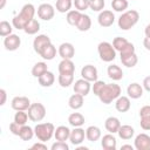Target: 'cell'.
<instances>
[{
	"label": "cell",
	"mask_w": 150,
	"mask_h": 150,
	"mask_svg": "<svg viewBox=\"0 0 150 150\" xmlns=\"http://www.w3.org/2000/svg\"><path fill=\"white\" fill-rule=\"evenodd\" d=\"M35 15V7L32 4H26L21 8L20 13L15 15L12 20V25L16 29H23L33 19Z\"/></svg>",
	"instance_id": "1"
},
{
	"label": "cell",
	"mask_w": 150,
	"mask_h": 150,
	"mask_svg": "<svg viewBox=\"0 0 150 150\" xmlns=\"http://www.w3.org/2000/svg\"><path fill=\"white\" fill-rule=\"evenodd\" d=\"M121 87L116 83H105L102 91L98 95V98L104 104H110L112 101H116L121 96Z\"/></svg>",
	"instance_id": "2"
},
{
	"label": "cell",
	"mask_w": 150,
	"mask_h": 150,
	"mask_svg": "<svg viewBox=\"0 0 150 150\" xmlns=\"http://www.w3.org/2000/svg\"><path fill=\"white\" fill-rule=\"evenodd\" d=\"M138 20H139V13L135 9H129L121 14V16L118 18L117 25H118L120 29L129 30L138 22Z\"/></svg>",
	"instance_id": "3"
},
{
	"label": "cell",
	"mask_w": 150,
	"mask_h": 150,
	"mask_svg": "<svg viewBox=\"0 0 150 150\" xmlns=\"http://www.w3.org/2000/svg\"><path fill=\"white\" fill-rule=\"evenodd\" d=\"M35 136L39 141L41 142H47L49 141L55 132V127L53 123L47 122V123H38L34 128Z\"/></svg>",
	"instance_id": "4"
},
{
	"label": "cell",
	"mask_w": 150,
	"mask_h": 150,
	"mask_svg": "<svg viewBox=\"0 0 150 150\" xmlns=\"http://www.w3.org/2000/svg\"><path fill=\"white\" fill-rule=\"evenodd\" d=\"M97 52L100 55V59L104 62H111L116 57V49L110 42L102 41L97 46Z\"/></svg>",
	"instance_id": "5"
},
{
	"label": "cell",
	"mask_w": 150,
	"mask_h": 150,
	"mask_svg": "<svg viewBox=\"0 0 150 150\" xmlns=\"http://www.w3.org/2000/svg\"><path fill=\"white\" fill-rule=\"evenodd\" d=\"M46 116V108L42 103H32L28 108V117L33 122H40Z\"/></svg>",
	"instance_id": "6"
},
{
	"label": "cell",
	"mask_w": 150,
	"mask_h": 150,
	"mask_svg": "<svg viewBox=\"0 0 150 150\" xmlns=\"http://www.w3.org/2000/svg\"><path fill=\"white\" fill-rule=\"evenodd\" d=\"M54 14H55V7L50 4L45 2V4H41L38 7V16L41 20L49 21L54 18Z\"/></svg>",
	"instance_id": "7"
},
{
	"label": "cell",
	"mask_w": 150,
	"mask_h": 150,
	"mask_svg": "<svg viewBox=\"0 0 150 150\" xmlns=\"http://www.w3.org/2000/svg\"><path fill=\"white\" fill-rule=\"evenodd\" d=\"M50 43H52V41H50V39H49L48 35L40 34V35H38L34 39V41H33V48H34L35 53H38L40 55L43 52V49L46 47H48Z\"/></svg>",
	"instance_id": "8"
},
{
	"label": "cell",
	"mask_w": 150,
	"mask_h": 150,
	"mask_svg": "<svg viewBox=\"0 0 150 150\" xmlns=\"http://www.w3.org/2000/svg\"><path fill=\"white\" fill-rule=\"evenodd\" d=\"M97 21L101 27H110L115 22V15L111 11L104 9V11L100 12V14L97 16Z\"/></svg>",
	"instance_id": "9"
},
{
	"label": "cell",
	"mask_w": 150,
	"mask_h": 150,
	"mask_svg": "<svg viewBox=\"0 0 150 150\" xmlns=\"http://www.w3.org/2000/svg\"><path fill=\"white\" fill-rule=\"evenodd\" d=\"M81 76H82V79H84L89 82H95V81H97L98 73H97V69L95 66L86 64L81 69Z\"/></svg>",
	"instance_id": "10"
},
{
	"label": "cell",
	"mask_w": 150,
	"mask_h": 150,
	"mask_svg": "<svg viewBox=\"0 0 150 150\" xmlns=\"http://www.w3.org/2000/svg\"><path fill=\"white\" fill-rule=\"evenodd\" d=\"M134 146L136 150H150V136L142 132L135 137Z\"/></svg>",
	"instance_id": "11"
},
{
	"label": "cell",
	"mask_w": 150,
	"mask_h": 150,
	"mask_svg": "<svg viewBox=\"0 0 150 150\" xmlns=\"http://www.w3.org/2000/svg\"><path fill=\"white\" fill-rule=\"evenodd\" d=\"M21 45V39L16 34H9L4 39V46L7 50L14 52Z\"/></svg>",
	"instance_id": "12"
},
{
	"label": "cell",
	"mask_w": 150,
	"mask_h": 150,
	"mask_svg": "<svg viewBox=\"0 0 150 150\" xmlns=\"http://www.w3.org/2000/svg\"><path fill=\"white\" fill-rule=\"evenodd\" d=\"M74 93L76 94H80L82 96H87L91 89V84L89 81L84 80V79H80V80H76L75 83H74Z\"/></svg>",
	"instance_id": "13"
},
{
	"label": "cell",
	"mask_w": 150,
	"mask_h": 150,
	"mask_svg": "<svg viewBox=\"0 0 150 150\" xmlns=\"http://www.w3.org/2000/svg\"><path fill=\"white\" fill-rule=\"evenodd\" d=\"M30 104L32 103H30L29 98L26 97V96H15L11 102V105L15 111H18V110H28Z\"/></svg>",
	"instance_id": "14"
},
{
	"label": "cell",
	"mask_w": 150,
	"mask_h": 150,
	"mask_svg": "<svg viewBox=\"0 0 150 150\" xmlns=\"http://www.w3.org/2000/svg\"><path fill=\"white\" fill-rule=\"evenodd\" d=\"M84 137H86V131L81 128V127H76L74 128L71 131H70V136H69V141L73 145L77 146L80 145L83 141H84Z\"/></svg>",
	"instance_id": "15"
},
{
	"label": "cell",
	"mask_w": 150,
	"mask_h": 150,
	"mask_svg": "<svg viewBox=\"0 0 150 150\" xmlns=\"http://www.w3.org/2000/svg\"><path fill=\"white\" fill-rule=\"evenodd\" d=\"M57 53L62 59H73L75 55V48L70 42H63L59 46Z\"/></svg>",
	"instance_id": "16"
},
{
	"label": "cell",
	"mask_w": 150,
	"mask_h": 150,
	"mask_svg": "<svg viewBox=\"0 0 150 150\" xmlns=\"http://www.w3.org/2000/svg\"><path fill=\"white\" fill-rule=\"evenodd\" d=\"M127 94L130 98H134V100H137L139 97H142L143 95V86H141L139 83L137 82H132L128 86L127 88Z\"/></svg>",
	"instance_id": "17"
},
{
	"label": "cell",
	"mask_w": 150,
	"mask_h": 150,
	"mask_svg": "<svg viewBox=\"0 0 150 150\" xmlns=\"http://www.w3.org/2000/svg\"><path fill=\"white\" fill-rule=\"evenodd\" d=\"M101 146L104 150H115L117 146V141L114 136V134H107L101 139Z\"/></svg>",
	"instance_id": "18"
},
{
	"label": "cell",
	"mask_w": 150,
	"mask_h": 150,
	"mask_svg": "<svg viewBox=\"0 0 150 150\" xmlns=\"http://www.w3.org/2000/svg\"><path fill=\"white\" fill-rule=\"evenodd\" d=\"M57 69L60 74H74L75 64L71 61V59H62V61L59 63Z\"/></svg>",
	"instance_id": "19"
},
{
	"label": "cell",
	"mask_w": 150,
	"mask_h": 150,
	"mask_svg": "<svg viewBox=\"0 0 150 150\" xmlns=\"http://www.w3.org/2000/svg\"><path fill=\"white\" fill-rule=\"evenodd\" d=\"M131 107V103H130V97L129 96H120L116 98V102H115V108L117 111L120 112H127Z\"/></svg>",
	"instance_id": "20"
},
{
	"label": "cell",
	"mask_w": 150,
	"mask_h": 150,
	"mask_svg": "<svg viewBox=\"0 0 150 150\" xmlns=\"http://www.w3.org/2000/svg\"><path fill=\"white\" fill-rule=\"evenodd\" d=\"M121 125H122V124H121L120 120H118L117 117H115V116L108 117V118L105 120V122H104V127H105L107 131H109L110 134H116V132L118 131V129H120Z\"/></svg>",
	"instance_id": "21"
},
{
	"label": "cell",
	"mask_w": 150,
	"mask_h": 150,
	"mask_svg": "<svg viewBox=\"0 0 150 150\" xmlns=\"http://www.w3.org/2000/svg\"><path fill=\"white\" fill-rule=\"evenodd\" d=\"M70 129L66 125H60L55 129V132H54V137L56 141H61V142H66L69 139V136H70Z\"/></svg>",
	"instance_id": "22"
},
{
	"label": "cell",
	"mask_w": 150,
	"mask_h": 150,
	"mask_svg": "<svg viewBox=\"0 0 150 150\" xmlns=\"http://www.w3.org/2000/svg\"><path fill=\"white\" fill-rule=\"evenodd\" d=\"M107 74L112 81H120L123 79V70L117 64H110L107 69Z\"/></svg>",
	"instance_id": "23"
},
{
	"label": "cell",
	"mask_w": 150,
	"mask_h": 150,
	"mask_svg": "<svg viewBox=\"0 0 150 150\" xmlns=\"http://www.w3.org/2000/svg\"><path fill=\"white\" fill-rule=\"evenodd\" d=\"M101 129L96 125H90L86 129V138L90 142H96L101 138Z\"/></svg>",
	"instance_id": "24"
},
{
	"label": "cell",
	"mask_w": 150,
	"mask_h": 150,
	"mask_svg": "<svg viewBox=\"0 0 150 150\" xmlns=\"http://www.w3.org/2000/svg\"><path fill=\"white\" fill-rule=\"evenodd\" d=\"M91 27V19L89 15L87 14H81V18L76 25V28L80 30V32H87L89 30Z\"/></svg>",
	"instance_id": "25"
},
{
	"label": "cell",
	"mask_w": 150,
	"mask_h": 150,
	"mask_svg": "<svg viewBox=\"0 0 150 150\" xmlns=\"http://www.w3.org/2000/svg\"><path fill=\"white\" fill-rule=\"evenodd\" d=\"M121 62L128 67V68H132L137 64L138 62V57L136 55V53H131V54H125V55H121Z\"/></svg>",
	"instance_id": "26"
},
{
	"label": "cell",
	"mask_w": 150,
	"mask_h": 150,
	"mask_svg": "<svg viewBox=\"0 0 150 150\" xmlns=\"http://www.w3.org/2000/svg\"><path fill=\"white\" fill-rule=\"evenodd\" d=\"M117 134H118L120 138L127 141V139H130V138L135 135V130H134V128H132L131 125L124 124V125H121V127H120Z\"/></svg>",
	"instance_id": "27"
},
{
	"label": "cell",
	"mask_w": 150,
	"mask_h": 150,
	"mask_svg": "<svg viewBox=\"0 0 150 150\" xmlns=\"http://www.w3.org/2000/svg\"><path fill=\"white\" fill-rule=\"evenodd\" d=\"M38 80H39L40 86H42V87H50V86H53V83L55 81V76H54V74L52 71L47 70L43 75L38 77Z\"/></svg>",
	"instance_id": "28"
},
{
	"label": "cell",
	"mask_w": 150,
	"mask_h": 150,
	"mask_svg": "<svg viewBox=\"0 0 150 150\" xmlns=\"http://www.w3.org/2000/svg\"><path fill=\"white\" fill-rule=\"evenodd\" d=\"M83 97H84V96H82V95L75 93L74 95H71V96L69 97V100H68V105H69L71 109H74V110L80 109V108L83 105Z\"/></svg>",
	"instance_id": "29"
},
{
	"label": "cell",
	"mask_w": 150,
	"mask_h": 150,
	"mask_svg": "<svg viewBox=\"0 0 150 150\" xmlns=\"http://www.w3.org/2000/svg\"><path fill=\"white\" fill-rule=\"evenodd\" d=\"M68 122L71 127H82L84 124V116L80 112H73L68 116Z\"/></svg>",
	"instance_id": "30"
},
{
	"label": "cell",
	"mask_w": 150,
	"mask_h": 150,
	"mask_svg": "<svg viewBox=\"0 0 150 150\" xmlns=\"http://www.w3.org/2000/svg\"><path fill=\"white\" fill-rule=\"evenodd\" d=\"M47 70H48V67H47V63L46 62H36L33 66V68H32V75L34 77H40Z\"/></svg>",
	"instance_id": "31"
},
{
	"label": "cell",
	"mask_w": 150,
	"mask_h": 150,
	"mask_svg": "<svg viewBox=\"0 0 150 150\" xmlns=\"http://www.w3.org/2000/svg\"><path fill=\"white\" fill-rule=\"evenodd\" d=\"M81 14H82V13H81L80 11H77V9H70V11L67 13L66 20H67V22H68L69 25L76 26L77 22H79V20H80V18H81Z\"/></svg>",
	"instance_id": "32"
},
{
	"label": "cell",
	"mask_w": 150,
	"mask_h": 150,
	"mask_svg": "<svg viewBox=\"0 0 150 150\" xmlns=\"http://www.w3.org/2000/svg\"><path fill=\"white\" fill-rule=\"evenodd\" d=\"M35 135L34 132V129L30 128L29 125H22L21 127V130H20V135L19 137L22 139V141H30L33 138V136Z\"/></svg>",
	"instance_id": "33"
},
{
	"label": "cell",
	"mask_w": 150,
	"mask_h": 150,
	"mask_svg": "<svg viewBox=\"0 0 150 150\" xmlns=\"http://www.w3.org/2000/svg\"><path fill=\"white\" fill-rule=\"evenodd\" d=\"M40 56H41L42 59L47 60V61L53 60V59L56 56V47H55L53 43H50L48 47H46V48L43 49V52L40 54Z\"/></svg>",
	"instance_id": "34"
},
{
	"label": "cell",
	"mask_w": 150,
	"mask_h": 150,
	"mask_svg": "<svg viewBox=\"0 0 150 150\" xmlns=\"http://www.w3.org/2000/svg\"><path fill=\"white\" fill-rule=\"evenodd\" d=\"M57 81L62 88H68L74 82V74H60Z\"/></svg>",
	"instance_id": "35"
},
{
	"label": "cell",
	"mask_w": 150,
	"mask_h": 150,
	"mask_svg": "<svg viewBox=\"0 0 150 150\" xmlns=\"http://www.w3.org/2000/svg\"><path fill=\"white\" fill-rule=\"evenodd\" d=\"M25 33L28 34V35H34L36 34L39 30H40V22L36 20V19H33L25 28H23Z\"/></svg>",
	"instance_id": "36"
},
{
	"label": "cell",
	"mask_w": 150,
	"mask_h": 150,
	"mask_svg": "<svg viewBox=\"0 0 150 150\" xmlns=\"http://www.w3.org/2000/svg\"><path fill=\"white\" fill-rule=\"evenodd\" d=\"M71 5L73 2L70 0H57L55 4V8L60 13H66V12L68 13L71 8Z\"/></svg>",
	"instance_id": "37"
},
{
	"label": "cell",
	"mask_w": 150,
	"mask_h": 150,
	"mask_svg": "<svg viewBox=\"0 0 150 150\" xmlns=\"http://www.w3.org/2000/svg\"><path fill=\"white\" fill-rule=\"evenodd\" d=\"M28 118V112H26V110H18L14 115V122H16L20 125H25Z\"/></svg>",
	"instance_id": "38"
},
{
	"label": "cell",
	"mask_w": 150,
	"mask_h": 150,
	"mask_svg": "<svg viewBox=\"0 0 150 150\" xmlns=\"http://www.w3.org/2000/svg\"><path fill=\"white\" fill-rule=\"evenodd\" d=\"M128 0H112L111 1V7L115 12H125L128 8Z\"/></svg>",
	"instance_id": "39"
},
{
	"label": "cell",
	"mask_w": 150,
	"mask_h": 150,
	"mask_svg": "<svg viewBox=\"0 0 150 150\" xmlns=\"http://www.w3.org/2000/svg\"><path fill=\"white\" fill-rule=\"evenodd\" d=\"M128 43H129V41H128L125 38H122V36H116V38L112 40V46H114V48H115L117 52H121Z\"/></svg>",
	"instance_id": "40"
},
{
	"label": "cell",
	"mask_w": 150,
	"mask_h": 150,
	"mask_svg": "<svg viewBox=\"0 0 150 150\" xmlns=\"http://www.w3.org/2000/svg\"><path fill=\"white\" fill-rule=\"evenodd\" d=\"M12 30H13V27H12V25L8 21L2 20L0 22V35L2 38H6L7 35L12 34Z\"/></svg>",
	"instance_id": "41"
},
{
	"label": "cell",
	"mask_w": 150,
	"mask_h": 150,
	"mask_svg": "<svg viewBox=\"0 0 150 150\" xmlns=\"http://www.w3.org/2000/svg\"><path fill=\"white\" fill-rule=\"evenodd\" d=\"M104 0H89V8L94 12H101L104 8Z\"/></svg>",
	"instance_id": "42"
},
{
	"label": "cell",
	"mask_w": 150,
	"mask_h": 150,
	"mask_svg": "<svg viewBox=\"0 0 150 150\" xmlns=\"http://www.w3.org/2000/svg\"><path fill=\"white\" fill-rule=\"evenodd\" d=\"M75 8L80 12H83L89 8V0H74L73 1Z\"/></svg>",
	"instance_id": "43"
},
{
	"label": "cell",
	"mask_w": 150,
	"mask_h": 150,
	"mask_svg": "<svg viewBox=\"0 0 150 150\" xmlns=\"http://www.w3.org/2000/svg\"><path fill=\"white\" fill-rule=\"evenodd\" d=\"M104 86H105V82H104V81H100V80H97V81H95L94 84L91 86V90H93V93H94L96 96H98L100 93L102 91V89H103Z\"/></svg>",
	"instance_id": "44"
},
{
	"label": "cell",
	"mask_w": 150,
	"mask_h": 150,
	"mask_svg": "<svg viewBox=\"0 0 150 150\" xmlns=\"http://www.w3.org/2000/svg\"><path fill=\"white\" fill-rule=\"evenodd\" d=\"M50 149H52V150H69V145H68L66 142L56 141L55 143L52 144Z\"/></svg>",
	"instance_id": "45"
},
{
	"label": "cell",
	"mask_w": 150,
	"mask_h": 150,
	"mask_svg": "<svg viewBox=\"0 0 150 150\" xmlns=\"http://www.w3.org/2000/svg\"><path fill=\"white\" fill-rule=\"evenodd\" d=\"M21 127H22V125L18 124L16 122H12V123L9 124V131H11L13 135H15V136H19V135H20V130H21Z\"/></svg>",
	"instance_id": "46"
},
{
	"label": "cell",
	"mask_w": 150,
	"mask_h": 150,
	"mask_svg": "<svg viewBox=\"0 0 150 150\" xmlns=\"http://www.w3.org/2000/svg\"><path fill=\"white\" fill-rule=\"evenodd\" d=\"M131 53H135V46H134L131 42H129V43L120 52V55H125V54H131Z\"/></svg>",
	"instance_id": "47"
},
{
	"label": "cell",
	"mask_w": 150,
	"mask_h": 150,
	"mask_svg": "<svg viewBox=\"0 0 150 150\" xmlns=\"http://www.w3.org/2000/svg\"><path fill=\"white\" fill-rule=\"evenodd\" d=\"M143 89H145L146 91H149L150 93V75L149 76H146L144 80H143Z\"/></svg>",
	"instance_id": "48"
},
{
	"label": "cell",
	"mask_w": 150,
	"mask_h": 150,
	"mask_svg": "<svg viewBox=\"0 0 150 150\" xmlns=\"http://www.w3.org/2000/svg\"><path fill=\"white\" fill-rule=\"evenodd\" d=\"M0 96H1V100H0V105H4L6 103V98H7V93L5 89H0Z\"/></svg>",
	"instance_id": "49"
},
{
	"label": "cell",
	"mask_w": 150,
	"mask_h": 150,
	"mask_svg": "<svg viewBox=\"0 0 150 150\" xmlns=\"http://www.w3.org/2000/svg\"><path fill=\"white\" fill-rule=\"evenodd\" d=\"M32 149H43V150H47V145L45 144V142H39V143H34L32 145Z\"/></svg>",
	"instance_id": "50"
},
{
	"label": "cell",
	"mask_w": 150,
	"mask_h": 150,
	"mask_svg": "<svg viewBox=\"0 0 150 150\" xmlns=\"http://www.w3.org/2000/svg\"><path fill=\"white\" fill-rule=\"evenodd\" d=\"M143 46L145 47L146 50H150V36H145L143 40Z\"/></svg>",
	"instance_id": "51"
},
{
	"label": "cell",
	"mask_w": 150,
	"mask_h": 150,
	"mask_svg": "<svg viewBox=\"0 0 150 150\" xmlns=\"http://www.w3.org/2000/svg\"><path fill=\"white\" fill-rule=\"evenodd\" d=\"M144 33H145V36H150V22L145 26V28H144Z\"/></svg>",
	"instance_id": "52"
},
{
	"label": "cell",
	"mask_w": 150,
	"mask_h": 150,
	"mask_svg": "<svg viewBox=\"0 0 150 150\" xmlns=\"http://www.w3.org/2000/svg\"><path fill=\"white\" fill-rule=\"evenodd\" d=\"M135 146H132V145H130V144H124V145H122L121 146V149L123 150V149H130V150H132Z\"/></svg>",
	"instance_id": "53"
},
{
	"label": "cell",
	"mask_w": 150,
	"mask_h": 150,
	"mask_svg": "<svg viewBox=\"0 0 150 150\" xmlns=\"http://www.w3.org/2000/svg\"><path fill=\"white\" fill-rule=\"evenodd\" d=\"M5 5H6V0H1V2H0V9H2L5 7Z\"/></svg>",
	"instance_id": "54"
},
{
	"label": "cell",
	"mask_w": 150,
	"mask_h": 150,
	"mask_svg": "<svg viewBox=\"0 0 150 150\" xmlns=\"http://www.w3.org/2000/svg\"><path fill=\"white\" fill-rule=\"evenodd\" d=\"M77 149H79V150H88L87 146H79V145H77Z\"/></svg>",
	"instance_id": "55"
},
{
	"label": "cell",
	"mask_w": 150,
	"mask_h": 150,
	"mask_svg": "<svg viewBox=\"0 0 150 150\" xmlns=\"http://www.w3.org/2000/svg\"><path fill=\"white\" fill-rule=\"evenodd\" d=\"M70 1H71V0H70Z\"/></svg>",
	"instance_id": "56"
}]
</instances>
